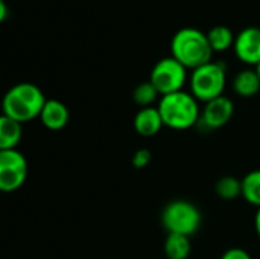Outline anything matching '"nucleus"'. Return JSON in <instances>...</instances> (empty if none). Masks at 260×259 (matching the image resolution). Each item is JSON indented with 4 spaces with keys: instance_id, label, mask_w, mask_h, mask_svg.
<instances>
[{
    "instance_id": "f257e3e1",
    "label": "nucleus",
    "mask_w": 260,
    "mask_h": 259,
    "mask_svg": "<svg viewBox=\"0 0 260 259\" xmlns=\"http://www.w3.org/2000/svg\"><path fill=\"white\" fill-rule=\"evenodd\" d=\"M171 52L186 69L195 70L212 61L213 49L207 34L197 27H183L171 40Z\"/></svg>"
},
{
    "instance_id": "f03ea898",
    "label": "nucleus",
    "mask_w": 260,
    "mask_h": 259,
    "mask_svg": "<svg viewBox=\"0 0 260 259\" xmlns=\"http://www.w3.org/2000/svg\"><path fill=\"white\" fill-rule=\"evenodd\" d=\"M46 96L41 89L32 82H20L12 85L3 96V114L20 122H29L40 118L46 104Z\"/></svg>"
},
{
    "instance_id": "7ed1b4c3",
    "label": "nucleus",
    "mask_w": 260,
    "mask_h": 259,
    "mask_svg": "<svg viewBox=\"0 0 260 259\" xmlns=\"http://www.w3.org/2000/svg\"><path fill=\"white\" fill-rule=\"evenodd\" d=\"M198 102L200 101L190 92L180 90L161 96L157 108L161 114L165 127L184 131L200 124L201 108Z\"/></svg>"
},
{
    "instance_id": "20e7f679",
    "label": "nucleus",
    "mask_w": 260,
    "mask_h": 259,
    "mask_svg": "<svg viewBox=\"0 0 260 259\" xmlns=\"http://www.w3.org/2000/svg\"><path fill=\"white\" fill-rule=\"evenodd\" d=\"M190 93L201 102H209L224 95L227 84V67L221 61H210L195 70L189 78Z\"/></svg>"
},
{
    "instance_id": "39448f33",
    "label": "nucleus",
    "mask_w": 260,
    "mask_h": 259,
    "mask_svg": "<svg viewBox=\"0 0 260 259\" xmlns=\"http://www.w3.org/2000/svg\"><path fill=\"white\" fill-rule=\"evenodd\" d=\"M203 217L200 209L187 200H174L161 212V223L168 234L192 237L198 232Z\"/></svg>"
},
{
    "instance_id": "423d86ee",
    "label": "nucleus",
    "mask_w": 260,
    "mask_h": 259,
    "mask_svg": "<svg viewBox=\"0 0 260 259\" xmlns=\"http://www.w3.org/2000/svg\"><path fill=\"white\" fill-rule=\"evenodd\" d=\"M149 81L158 90L160 96L171 95L183 90L187 81V69L171 55L155 63L151 70Z\"/></svg>"
},
{
    "instance_id": "0eeeda50",
    "label": "nucleus",
    "mask_w": 260,
    "mask_h": 259,
    "mask_svg": "<svg viewBox=\"0 0 260 259\" xmlns=\"http://www.w3.org/2000/svg\"><path fill=\"white\" fill-rule=\"evenodd\" d=\"M27 160L18 150L0 151V189L3 192L20 189L27 179Z\"/></svg>"
},
{
    "instance_id": "6e6552de",
    "label": "nucleus",
    "mask_w": 260,
    "mask_h": 259,
    "mask_svg": "<svg viewBox=\"0 0 260 259\" xmlns=\"http://www.w3.org/2000/svg\"><path fill=\"white\" fill-rule=\"evenodd\" d=\"M235 113V104L227 96H219L204 104L201 110L200 125L204 130H218L230 122Z\"/></svg>"
},
{
    "instance_id": "1a4fd4ad",
    "label": "nucleus",
    "mask_w": 260,
    "mask_h": 259,
    "mask_svg": "<svg viewBox=\"0 0 260 259\" xmlns=\"http://www.w3.org/2000/svg\"><path fill=\"white\" fill-rule=\"evenodd\" d=\"M233 50L239 61L257 67L260 64V27L248 26L238 32Z\"/></svg>"
},
{
    "instance_id": "9d476101",
    "label": "nucleus",
    "mask_w": 260,
    "mask_h": 259,
    "mask_svg": "<svg viewBox=\"0 0 260 259\" xmlns=\"http://www.w3.org/2000/svg\"><path fill=\"white\" fill-rule=\"evenodd\" d=\"M69 118H70L69 108L66 107V104H62L58 99H47L40 114L41 124L50 131L62 130L69 124Z\"/></svg>"
},
{
    "instance_id": "9b49d317",
    "label": "nucleus",
    "mask_w": 260,
    "mask_h": 259,
    "mask_svg": "<svg viewBox=\"0 0 260 259\" xmlns=\"http://www.w3.org/2000/svg\"><path fill=\"white\" fill-rule=\"evenodd\" d=\"M165 127L161 114L157 107H145L134 116V130L143 137L155 136Z\"/></svg>"
},
{
    "instance_id": "f8f14e48",
    "label": "nucleus",
    "mask_w": 260,
    "mask_h": 259,
    "mask_svg": "<svg viewBox=\"0 0 260 259\" xmlns=\"http://www.w3.org/2000/svg\"><path fill=\"white\" fill-rule=\"evenodd\" d=\"M23 127L20 122L2 114L0 118V151L15 150L21 140Z\"/></svg>"
},
{
    "instance_id": "ddd939ff",
    "label": "nucleus",
    "mask_w": 260,
    "mask_h": 259,
    "mask_svg": "<svg viewBox=\"0 0 260 259\" xmlns=\"http://www.w3.org/2000/svg\"><path fill=\"white\" fill-rule=\"evenodd\" d=\"M233 90L242 98H251L260 92V76L256 69H244L233 79Z\"/></svg>"
},
{
    "instance_id": "4468645a",
    "label": "nucleus",
    "mask_w": 260,
    "mask_h": 259,
    "mask_svg": "<svg viewBox=\"0 0 260 259\" xmlns=\"http://www.w3.org/2000/svg\"><path fill=\"white\" fill-rule=\"evenodd\" d=\"M192 252L190 237L168 234L165 240V255L168 259H187Z\"/></svg>"
},
{
    "instance_id": "2eb2a0df",
    "label": "nucleus",
    "mask_w": 260,
    "mask_h": 259,
    "mask_svg": "<svg viewBox=\"0 0 260 259\" xmlns=\"http://www.w3.org/2000/svg\"><path fill=\"white\" fill-rule=\"evenodd\" d=\"M207 38H209V43H210L213 52H225L235 46L236 35L233 34V31L230 27H227L224 24H218V26H213L207 32Z\"/></svg>"
},
{
    "instance_id": "dca6fc26",
    "label": "nucleus",
    "mask_w": 260,
    "mask_h": 259,
    "mask_svg": "<svg viewBox=\"0 0 260 259\" xmlns=\"http://www.w3.org/2000/svg\"><path fill=\"white\" fill-rule=\"evenodd\" d=\"M242 197L257 209L260 208V169L250 171L242 179Z\"/></svg>"
},
{
    "instance_id": "f3484780",
    "label": "nucleus",
    "mask_w": 260,
    "mask_h": 259,
    "mask_svg": "<svg viewBox=\"0 0 260 259\" xmlns=\"http://www.w3.org/2000/svg\"><path fill=\"white\" fill-rule=\"evenodd\" d=\"M215 192L222 200H236L238 197H242V180L232 176H225L216 182Z\"/></svg>"
},
{
    "instance_id": "a211bd4d",
    "label": "nucleus",
    "mask_w": 260,
    "mask_h": 259,
    "mask_svg": "<svg viewBox=\"0 0 260 259\" xmlns=\"http://www.w3.org/2000/svg\"><path fill=\"white\" fill-rule=\"evenodd\" d=\"M160 96L158 90L154 87V84L151 81H145V82H140L134 92H133V99L134 102L145 108V107H152V104L157 101V98Z\"/></svg>"
},
{
    "instance_id": "6ab92c4d",
    "label": "nucleus",
    "mask_w": 260,
    "mask_h": 259,
    "mask_svg": "<svg viewBox=\"0 0 260 259\" xmlns=\"http://www.w3.org/2000/svg\"><path fill=\"white\" fill-rule=\"evenodd\" d=\"M151 159H152L151 151H149V150H146V148H140V150H137V151L133 154L131 163H133V166H134V168L142 169V168H145V166H148V165H149Z\"/></svg>"
},
{
    "instance_id": "aec40b11",
    "label": "nucleus",
    "mask_w": 260,
    "mask_h": 259,
    "mask_svg": "<svg viewBox=\"0 0 260 259\" xmlns=\"http://www.w3.org/2000/svg\"><path fill=\"white\" fill-rule=\"evenodd\" d=\"M221 259H253V258H251V255H250L247 250H244V249H241V247H232V249H229V250H225V252H224V255L221 256Z\"/></svg>"
},
{
    "instance_id": "412c9836",
    "label": "nucleus",
    "mask_w": 260,
    "mask_h": 259,
    "mask_svg": "<svg viewBox=\"0 0 260 259\" xmlns=\"http://www.w3.org/2000/svg\"><path fill=\"white\" fill-rule=\"evenodd\" d=\"M8 18V5L5 0H0V21H6Z\"/></svg>"
},
{
    "instance_id": "4be33fe9",
    "label": "nucleus",
    "mask_w": 260,
    "mask_h": 259,
    "mask_svg": "<svg viewBox=\"0 0 260 259\" xmlns=\"http://www.w3.org/2000/svg\"><path fill=\"white\" fill-rule=\"evenodd\" d=\"M254 227H256V234L259 235L260 238V208L256 212V217H254Z\"/></svg>"
},
{
    "instance_id": "5701e85b",
    "label": "nucleus",
    "mask_w": 260,
    "mask_h": 259,
    "mask_svg": "<svg viewBox=\"0 0 260 259\" xmlns=\"http://www.w3.org/2000/svg\"><path fill=\"white\" fill-rule=\"evenodd\" d=\"M256 70H257V73H259V76H260V64L256 67Z\"/></svg>"
}]
</instances>
